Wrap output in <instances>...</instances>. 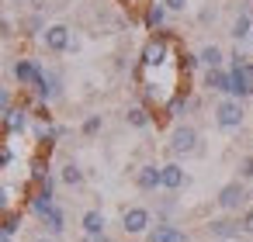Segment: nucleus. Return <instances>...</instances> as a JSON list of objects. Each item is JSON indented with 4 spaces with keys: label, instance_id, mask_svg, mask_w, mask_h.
Masks as SVG:
<instances>
[{
    "label": "nucleus",
    "instance_id": "nucleus-1",
    "mask_svg": "<svg viewBox=\"0 0 253 242\" xmlns=\"http://www.w3.org/2000/svg\"><path fill=\"white\" fill-rule=\"evenodd\" d=\"M211 121H215V128H222V132H236V128H243V121H246V101L218 97L215 107H211Z\"/></svg>",
    "mask_w": 253,
    "mask_h": 242
},
{
    "label": "nucleus",
    "instance_id": "nucleus-2",
    "mask_svg": "<svg viewBox=\"0 0 253 242\" xmlns=\"http://www.w3.org/2000/svg\"><path fill=\"white\" fill-rule=\"evenodd\" d=\"M201 132L194 128V125H187V121H177L173 128H170V138H167V149H170V156L173 159H184V156H194L201 145Z\"/></svg>",
    "mask_w": 253,
    "mask_h": 242
},
{
    "label": "nucleus",
    "instance_id": "nucleus-3",
    "mask_svg": "<svg viewBox=\"0 0 253 242\" xmlns=\"http://www.w3.org/2000/svg\"><path fill=\"white\" fill-rule=\"evenodd\" d=\"M250 187L243 183V180H229V183H222L218 187V194H215V204H218V211H225V214H239L243 207H250Z\"/></svg>",
    "mask_w": 253,
    "mask_h": 242
},
{
    "label": "nucleus",
    "instance_id": "nucleus-4",
    "mask_svg": "<svg viewBox=\"0 0 253 242\" xmlns=\"http://www.w3.org/2000/svg\"><path fill=\"white\" fill-rule=\"evenodd\" d=\"M42 49H45V52H52V56H66V52H77V49H80V42L73 38L70 25L56 21V25H49V28L42 32Z\"/></svg>",
    "mask_w": 253,
    "mask_h": 242
},
{
    "label": "nucleus",
    "instance_id": "nucleus-5",
    "mask_svg": "<svg viewBox=\"0 0 253 242\" xmlns=\"http://www.w3.org/2000/svg\"><path fill=\"white\" fill-rule=\"evenodd\" d=\"M153 228V211L146 204H132L122 211V232L125 235H146Z\"/></svg>",
    "mask_w": 253,
    "mask_h": 242
},
{
    "label": "nucleus",
    "instance_id": "nucleus-6",
    "mask_svg": "<svg viewBox=\"0 0 253 242\" xmlns=\"http://www.w3.org/2000/svg\"><path fill=\"white\" fill-rule=\"evenodd\" d=\"M42 73H45V66H42L39 59H32V56H21V59H14V66H11V76H14L18 87H25V90H35V83L42 80Z\"/></svg>",
    "mask_w": 253,
    "mask_h": 242
},
{
    "label": "nucleus",
    "instance_id": "nucleus-7",
    "mask_svg": "<svg viewBox=\"0 0 253 242\" xmlns=\"http://www.w3.org/2000/svg\"><path fill=\"white\" fill-rule=\"evenodd\" d=\"M35 97H39L42 104L59 101V97H63V73H59V69H45L42 80L35 83Z\"/></svg>",
    "mask_w": 253,
    "mask_h": 242
},
{
    "label": "nucleus",
    "instance_id": "nucleus-8",
    "mask_svg": "<svg viewBox=\"0 0 253 242\" xmlns=\"http://www.w3.org/2000/svg\"><path fill=\"white\" fill-rule=\"evenodd\" d=\"M28 125H32V107H28V104H14L4 118H0V128H4V135H21Z\"/></svg>",
    "mask_w": 253,
    "mask_h": 242
},
{
    "label": "nucleus",
    "instance_id": "nucleus-9",
    "mask_svg": "<svg viewBox=\"0 0 253 242\" xmlns=\"http://www.w3.org/2000/svg\"><path fill=\"white\" fill-rule=\"evenodd\" d=\"M187 170L177 163V159H170V163H163L160 166V183H163V190H170V194H177V190H184L187 187Z\"/></svg>",
    "mask_w": 253,
    "mask_h": 242
},
{
    "label": "nucleus",
    "instance_id": "nucleus-10",
    "mask_svg": "<svg viewBox=\"0 0 253 242\" xmlns=\"http://www.w3.org/2000/svg\"><path fill=\"white\" fill-rule=\"evenodd\" d=\"M229 66H222V69H205L201 73V90H208V94H218V97H229Z\"/></svg>",
    "mask_w": 253,
    "mask_h": 242
},
{
    "label": "nucleus",
    "instance_id": "nucleus-11",
    "mask_svg": "<svg viewBox=\"0 0 253 242\" xmlns=\"http://www.w3.org/2000/svg\"><path fill=\"white\" fill-rule=\"evenodd\" d=\"M80 228H84V235H87V239L108 235V214H104L101 207H87V211L80 214Z\"/></svg>",
    "mask_w": 253,
    "mask_h": 242
},
{
    "label": "nucleus",
    "instance_id": "nucleus-12",
    "mask_svg": "<svg viewBox=\"0 0 253 242\" xmlns=\"http://www.w3.org/2000/svg\"><path fill=\"white\" fill-rule=\"evenodd\" d=\"M146 242H191V235L180 232L173 221H156V225L146 232Z\"/></svg>",
    "mask_w": 253,
    "mask_h": 242
},
{
    "label": "nucleus",
    "instance_id": "nucleus-13",
    "mask_svg": "<svg viewBox=\"0 0 253 242\" xmlns=\"http://www.w3.org/2000/svg\"><path fill=\"white\" fill-rule=\"evenodd\" d=\"M208 235L211 239H218V242H229V239H243V232H239V218H211L208 221Z\"/></svg>",
    "mask_w": 253,
    "mask_h": 242
},
{
    "label": "nucleus",
    "instance_id": "nucleus-14",
    "mask_svg": "<svg viewBox=\"0 0 253 242\" xmlns=\"http://www.w3.org/2000/svg\"><path fill=\"white\" fill-rule=\"evenodd\" d=\"M229 35H232V42H236V45H243V42H250V38H253V11H250V4H246V7H239V14L232 18Z\"/></svg>",
    "mask_w": 253,
    "mask_h": 242
},
{
    "label": "nucleus",
    "instance_id": "nucleus-15",
    "mask_svg": "<svg viewBox=\"0 0 253 242\" xmlns=\"http://www.w3.org/2000/svg\"><path fill=\"white\" fill-rule=\"evenodd\" d=\"M135 187H139L142 194L163 190V183H160V163H142V166L135 170Z\"/></svg>",
    "mask_w": 253,
    "mask_h": 242
},
{
    "label": "nucleus",
    "instance_id": "nucleus-16",
    "mask_svg": "<svg viewBox=\"0 0 253 242\" xmlns=\"http://www.w3.org/2000/svg\"><path fill=\"white\" fill-rule=\"evenodd\" d=\"M167 18H170V11L163 7V0H149V4L142 7V28L146 32H160L167 25Z\"/></svg>",
    "mask_w": 253,
    "mask_h": 242
},
{
    "label": "nucleus",
    "instance_id": "nucleus-17",
    "mask_svg": "<svg viewBox=\"0 0 253 242\" xmlns=\"http://www.w3.org/2000/svg\"><path fill=\"white\" fill-rule=\"evenodd\" d=\"M39 221H42L45 235H52V239H59V235L66 232V211H63L59 204H52V207H49V211H45V214H42Z\"/></svg>",
    "mask_w": 253,
    "mask_h": 242
},
{
    "label": "nucleus",
    "instance_id": "nucleus-18",
    "mask_svg": "<svg viewBox=\"0 0 253 242\" xmlns=\"http://www.w3.org/2000/svg\"><path fill=\"white\" fill-rule=\"evenodd\" d=\"M153 121H156V114H153L146 104H132V107L125 111V125H128V128H135V132H146Z\"/></svg>",
    "mask_w": 253,
    "mask_h": 242
},
{
    "label": "nucleus",
    "instance_id": "nucleus-19",
    "mask_svg": "<svg viewBox=\"0 0 253 242\" xmlns=\"http://www.w3.org/2000/svg\"><path fill=\"white\" fill-rule=\"evenodd\" d=\"M198 63H201V69H222L225 63H229V56L222 52V45H215V42H208L201 52H198Z\"/></svg>",
    "mask_w": 253,
    "mask_h": 242
},
{
    "label": "nucleus",
    "instance_id": "nucleus-20",
    "mask_svg": "<svg viewBox=\"0 0 253 242\" xmlns=\"http://www.w3.org/2000/svg\"><path fill=\"white\" fill-rule=\"evenodd\" d=\"M84 170L73 163V159H66L63 166H59V183H66V187H84Z\"/></svg>",
    "mask_w": 253,
    "mask_h": 242
},
{
    "label": "nucleus",
    "instance_id": "nucleus-21",
    "mask_svg": "<svg viewBox=\"0 0 253 242\" xmlns=\"http://www.w3.org/2000/svg\"><path fill=\"white\" fill-rule=\"evenodd\" d=\"M101 128H104V114H87L80 121V135H87V138H94Z\"/></svg>",
    "mask_w": 253,
    "mask_h": 242
},
{
    "label": "nucleus",
    "instance_id": "nucleus-22",
    "mask_svg": "<svg viewBox=\"0 0 253 242\" xmlns=\"http://www.w3.org/2000/svg\"><path fill=\"white\" fill-rule=\"evenodd\" d=\"M236 180H243V183L253 180V152H243V156H239V163H236Z\"/></svg>",
    "mask_w": 253,
    "mask_h": 242
},
{
    "label": "nucleus",
    "instance_id": "nucleus-23",
    "mask_svg": "<svg viewBox=\"0 0 253 242\" xmlns=\"http://www.w3.org/2000/svg\"><path fill=\"white\" fill-rule=\"evenodd\" d=\"M239 232H243V239H253V207L239 211Z\"/></svg>",
    "mask_w": 253,
    "mask_h": 242
},
{
    "label": "nucleus",
    "instance_id": "nucleus-24",
    "mask_svg": "<svg viewBox=\"0 0 253 242\" xmlns=\"http://www.w3.org/2000/svg\"><path fill=\"white\" fill-rule=\"evenodd\" d=\"M0 228H4V232H11V235H14V232L21 228V211L14 207L11 214H4V218H0Z\"/></svg>",
    "mask_w": 253,
    "mask_h": 242
},
{
    "label": "nucleus",
    "instance_id": "nucleus-25",
    "mask_svg": "<svg viewBox=\"0 0 253 242\" xmlns=\"http://www.w3.org/2000/svg\"><path fill=\"white\" fill-rule=\"evenodd\" d=\"M11 211H14V197H11V190L4 187V180H0V218L11 214Z\"/></svg>",
    "mask_w": 253,
    "mask_h": 242
},
{
    "label": "nucleus",
    "instance_id": "nucleus-26",
    "mask_svg": "<svg viewBox=\"0 0 253 242\" xmlns=\"http://www.w3.org/2000/svg\"><path fill=\"white\" fill-rule=\"evenodd\" d=\"M14 104H18V101H14V94H11L7 87H0V118H4V114H7Z\"/></svg>",
    "mask_w": 253,
    "mask_h": 242
},
{
    "label": "nucleus",
    "instance_id": "nucleus-27",
    "mask_svg": "<svg viewBox=\"0 0 253 242\" xmlns=\"http://www.w3.org/2000/svg\"><path fill=\"white\" fill-rule=\"evenodd\" d=\"M163 7H167L170 14H184V11H187V0H163Z\"/></svg>",
    "mask_w": 253,
    "mask_h": 242
},
{
    "label": "nucleus",
    "instance_id": "nucleus-28",
    "mask_svg": "<svg viewBox=\"0 0 253 242\" xmlns=\"http://www.w3.org/2000/svg\"><path fill=\"white\" fill-rule=\"evenodd\" d=\"M14 35V25H11V18H0V38H11Z\"/></svg>",
    "mask_w": 253,
    "mask_h": 242
},
{
    "label": "nucleus",
    "instance_id": "nucleus-29",
    "mask_svg": "<svg viewBox=\"0 0 253 242\" xmlns=\"http://www.w3.org/2000/svg\"><path fill=\"white\" fill-rule=\"evenodd\" d=\"M0 242H14V235H11V232H4V228H0Z\"/></svg>",
    "mask_w": 253,
    "mask_h": 242
},
{
    "label": "nucleus",
    "instance_id": "nucleus-30",
    "mask_svg": "<svg viewBox=\"0 0 253 242\" xmlns=\"http://www.w3.org/2000/svg\"><path fill=\"white\" fill-rule=\"evenodd\" d=\"M87 242H115L111 235H97V239H87Z\"/></svg>",
    "mask_w": 253,
    "mask_h": 242
},
{
    "label": "nucleus",
    "instance_id": "nucleus-31",
    "mask_svg": "<svg viewBox=\"0 0 253 242\" xmlns=\"http://www.w3.org/2000/svg\"><path fill=\"white\" fill-rule=\"evenodd\" d=\"M32 242H56L52 235H39V239H32Z\"/></svg>",
    "mask_w": 253,
    "mask_h": 242
},
{
    "label": "nucleus",
    "instance_id": "nucleus-32",
    "mask_svg": "<svg viewBox=\"0 0 253 242\" xmlns=\"http://www.w3.org/2000/svg\"><path fill=\"white\" fill-rule=\"evenodd\" d=\"M7 4H21V0H7Z\"/></svg>",
    "mask_w": 253,
    "mask_h": 242
}]
</instances>
